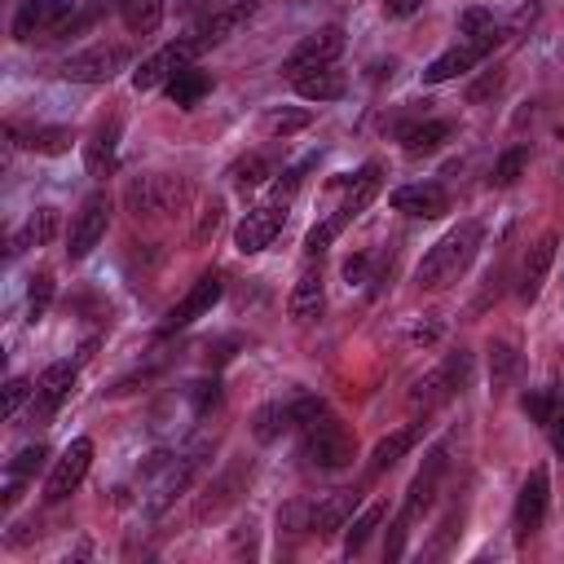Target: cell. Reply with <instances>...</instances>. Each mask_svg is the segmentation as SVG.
<instances>
[{"label":"cell","mask_w":564,"mask_h":564,"mask_svg":"<svg viewBox=\"0 0 564 564\" xmlns=\"http://www.w3.org/2000/svg\"><path fill=\"white\" fill-rule=\"evenodd\" d=\"M476 247H480V225H476V220H463L458 229H449V234L419 260V273H414L419 286H423V291H441V286L458 282V273L471 264Z\"/></svg>","instance_id":"obj_1"},{"label":"cell","mask_w":564,"mask_h":564,"mask_svg":"<svg viewBox=\"0 0 564 564\" xmlns=\"http://www.w3.org/2000/svg\"><path fill=\"white\" fill-rule=\"evenodd\" d=\"M352 454H357V441H352V432H348L339 419L317 414V419L304 427V458H308L313 467L339 471V467L352 463Z\"/></svg>","instance_id":"obj_2"},{"label":"cell","mask_w":564,"mask_h":564,"mask_svg":"<svg viewBox=\"0 0 564 564\" xmlns=\"http://www.w3.org/2000/svg\"><path fill=\"white\" fill-rule=\"evenodd\" d=\"M123 203L132 216H167L189 203V181L185 176H141V181H128Z\"/></svg>","instance_id":"obj_3"},{"label":"cell","mask_w":564,"mask_h":564,"mask_svg":"<svg viewBox=\"0 0 564 564\" xmlns=\"http://www.w3.org/2000/svg\"><path fill=\"white\" fill-rule=\"evenodd\" d=\"M467 375H471V357H467V352L445 357L436 370H427L423 379H414V388H410V405H414V410H432V405L449 401L454 392H463Z\"/></svg>","instance_id":"obj_4"},{"label":"cell","mask_w":564,"mask_h":564,"mask_svg":"<svg viewBox=\"0 0 564 564\" xmlns=\"http://www.w3.org/2000/svg\"><path fill=\"white\" fill-rule=\"evenodd\" d=\"M123 66H128V48L123 44H97V48H84V53L66 57L62 62V75L75 79V84H106Z\"/></svg>","instance_id":"obj_5"},{"label":"cell","mask_w":564,"mask_h":564,"mask_svg":"<svg viewBox=\"0 0 564 564\" xmlns=\"http://www.w3.org/2000/svg\"><path fill=\"white\" fill-rule=\"evenodd\" d=\"M106 225H110V194L97 189V194L84 198V207H79L75 220H70V238H66L70 247H66V256H70V260H84V256L101 242Z\"/></svg>","instance_id":"obj_6"},{"label":"cell","mask_w":564,"mask_h":564,"mask_svg":"<svg viewBox=\"0 0 564 564\" xmlns=\"http://www.w3.org/2000/svg\"><path fill=\"white\" fill-rule=\"evenodd\" d=\"M88 467H93V441H88V436H75V441L57 454V463H53V471H48V485H44V498H48V502H62L66 494H75L79 480L88 476Z\"/></svg>","instance_id":"obj_7"},{"label":"cell","mask_w":564,"mask_h":564,"mask_svg":"<svg viewBox=\"0 0 564 564\" xmlns=\"http://www.w3.org/2000/svg\"><path fill=\"white\" fill-rule=\"evenodd\" d=\"M546 502H551V480H546V467H533L529 471V480L520 485V494H516V542H529L538 529H542V520H546Z\"/></svg>","instance_id":"obj_8"},{"label":"cell","mask_w":564,"mask_h":564,"mask_svg":"<svg viewBox=\"0 0 564 564\" xmlns=\"http://www.w3.org/2000/svg\"><path fill=\"white\" fill-rule=\"evenodd\" d=\"M220 291H225V282H220V273H198V282L167 308V317H163V335H172V330H185L194 317H203V313H212V304L220 300Z\"/></svg>","instance_id":"obj_9"},{"label":"cell","mask_w":564,"mask_h":564,"mask_svg":"<svg viewBox=\"0 0 564 564\" xmlns=\"http://www.w3.org/2000/svg\"><path fill=\"white\" fill-rule=\"evenodd\" d=\"M344 53V26H322L313 35H304L291 53H286V75H300V70H317V66H330L335 57Z\"/></svg>","instance_id":"obj_10"},{"label":"cell","mask_w":564,"mask_h":564,"mask_svg":"<svg viewBox=\"0 0 564 564\" xmlns=\"http://www.w3.org/2000/svg\"><path fill=\"white\" fill-rule=\"evenodd\" d=\"M282 220H286V207H278V203H260V207H251V212L242 216V225L234 229V247H238L242 256L264 251V247L282 234Z\"/></svg>","instance_id":"obj_11"},{"label":"cell","mask_w":564,"mask_h":564,"mask_svg":"<svg viewBox=\"0 0 564 564\" xmlns=\"http://www.w3.org/2000/svg\"><path fill=\"white\" fill-rule=\"evenodd\" d=\"M194 53H198V48H194V40L163 44L159 53H150V57L141 62V70H132V84H137V88H159V84H167L176 70H185Z\"/></svg>","instance_id":"obj_12"},{"label":"cell","mask_w":564,"mask_h":564,"mask_svg":"<svg viewBox=\"0 0 564 564\" xmlns=\"http://www.w3.org/2000/svg\"><path fill=\"white\" fill-rule=\"evenodd\" d=\"M375 194H379V163H366L357 176H352V185H348V194H344V203L335 207V216H326V225H330V234H339V229H348L370 203H375Z\"/></svg>","instance_id":"obj_13"},{"label":"cell","mask_w":564,"mask_h":564,"mask_svg":"<svg viewBox=\"0 0 564 564\" xmlns=\"http://www.w3.org/2000/svg\"><path fill=\"white\" fill-rule=\"evenodd\" d=\"M256 18V4L251 0H238V4H229V9H216L212 18H203L198 22V31H194V48L203 53V48H212V44H225L238 26H247Z\"/></svg>","instance_id":"obj_14"},{"label":"cell","mask_w":564,"mask_h":564,"mask_svg":"<svg viewBox=\"0 0 564 564\" xmlns=\"http://www.w3.org/2000/svg\"><path fill=\"white\" fill-rule=\"evenodd\" d=\"M4 132H9V141H18L22 150H35V154H66L70 141H75V132L62 128V123H26V128L9 123Z\"/></svg>","instance_id":"obj_15"},{"label":"cell","mask_w":564,"mask_h":564,"mask_svg":"<svg viewBox=\"0 0 564 564\" xmlns=\"http://www.w3.org/2000/svg\"><path fill=\"white\" fill-rule=\"evenodd\" d=\"M441 471H445V449H432V454H427V463H423V471H419V476L410 480V489H405V507H401V520H405V524H410V520H419V516L432 507Z\"/></svg>","instance_id":"obj_16"},{"label":"cell","mask_w":564,"mask_h":564,"mask_svg":"<svg viewBox=\"0 0 564 564\" xmlns=\"http://www.w3.org/2000/svg\"><path fill=\"white\" fill-rule=\"evenodd\" d=\"M392 207L405 212V216H419V220H436V216L449 212V194L441 185H432V181L427 185H401L392 194Z\"/></svg>","instance_id":"obj_17"},{"label":"cell","mask_w":564,"mask_h":564,"mask_svg":"<svg viewBox=\"0 0 564 564\" xmlns=\"http://www.w3.org/2000/svg\"><path fill=\"white\" fill-rule=\"evenodd\" d=\"M555 247H560V234H555V229H551V234H542V238L529 247L524 269H520V300H524V304H529V300H538L542 278H546V269L555 264Z\"/></svg>","instance_id":"obj_18"},{"label":"cell","mask_w":564,"mask_h":564,"mask_svg":"<svg viewBox=\"0 0 564 564\" xmlns=\"http://www.w3.org/2000/svg\"><path fill=\"white\" fill-rule=\"evenodd\" d=\"M75 361H53L44 375H40V383H35V414H57V405L70 397V388H75Z\"/></svg>","instance_id":"obj_19"},{"label":"cell","mask_w":564,"mask_h":564,"mask_svg":"<svg viewBox=\"0 0 564 564\" xmlns=\"http://www.w3.org/2000/svg\"><path fill=\"white\" fill-rule=\"evenodd\" d=\"M352 507H357V494H352V489H335V494H326V498L313 507V516H308V533L330 538V533L348 529Z\"/></svg>","instance_id":"obj_20"},{"label":"cell","mask_w":564,"mask_h":564,"mask_svg":"<svg viewBox=\"0 0 564 564\" xmlns=\"http://www.w3.org/2000/svg\"><path fill=\"white\" fill-rule=\"evenodd\" d=\"M115 150H119V119L97 123L93 137L84 141V163L93 176H110L115 172Z\"/></svg>","instance_id":"obj_21"},{"label":"cell","mask_w":564,"mask_h":564,"mask_svg":"<svg viewBox=\"0 0 564 564\" xmlns=\"http://www.w3.org/2000/svg\"><path fill=\"white\" fill-rule=\"evenodd\" d=\"M322 304H326V291H322V269H313V264H308V269L295 278L286 308H291V317H295V322H313V317L322 313Z\"/></svg>","instance_id":"obj_22"},{"label":"cell","mask_w":564,"mask_h":564,"mask_svg":"<svg viewBox=\"0 0 564 564\" xmlns=\"http://www.w3.org/2000/svg\"><path fill=\"white\" fill-rule=\"evenodd\" d=\"M291 84H295V93L300 97H308V101H339L344 97V75L339 70H330V66H317V70H300V75H291Z\"/></svg>","instance_id":"obj_23"},{"label":"cell","mask_w":564,"mask_h":564,"mask_svg":"<svg viewBox=\"0 0 564 564\" xmlns=\"http://www.w3.org/2000/svg\"><path fill=\"white\" fill-rule=\"evenodd\" d=\"M53 13H57V4H53V0H22V9L13 13V40H22V44L44 40V35H48Z\"/></svg>","instance_id":"obj_24"},{"label":"cell","mask_w":564,"mask_h":564,"mask_svg":"<svg viewBox=\"0 0 564 564\" xmlns=\"http://www.w3.org/2000/svg\"><path fill=\"white\" fill-rule=\"evenodd\" d=\"M480 57H489V53H485V48H476V44H454V48H445V53L423 70V79H427V84H445V79H454V75L471 70Z\"/></svg>","instance_id":"obj_25"},{"label":"cell","mask_w":564,"mask_h":564,"mask_svg":"<svg viewBox=\"0 0 564 564\" xmlns=\"http://www.w3.org/2000/svg\"><path fill=\"white\" fill-rule=\"evenodd\" d=\"M419 436H423V423H405V427L388 432V436L375 445V454H370V471H388L397 458H405V454L419 445Z\"/></svg>","instance_id":"obj_26"},{"label":"cell","mask_w":564,"mask_h":564,"mask_svg":"<svg viewBox=\"0 0 564 564\" xmlns=\"http://www.w3.org/2000/svg\"><path fill=\"white\" fill-rule=\"evenodd\" d=\"M449 137H454V123H449V119H423V123H410V128L401 132V145H405V154H432V150H441Z\"/></svg>","instance_id":"obj_27"},{"label":"cell","mask_w":564,"mask_h":564,"mask_svg":"<svg viewBox=\"0 0 564 564\" xmlns=\"http://www.w3.org/2000/svg\"><path fill=\"white\" fill-rule=\"evenodd\" d=\"M458 31L467 35V44H476V48H485V53H494V44L507 35V31L494 22L489 9H463V13H458Z\"/></svg>","instance_id":"obj_28"},{"label":"cell","mask_w":564,"mask_h":564,"mask_svg":"<svg viewBox=\"0 0 564 564\" xmlns=\"http://www.w3.org/2000/svg\"><path fill=\"white\" fill-rule=\"evenodd\" d=\"M291 427H300V423H295V405H291V401H269V405H260V410H256V419H251L256 441H278V436H282V432H291Z\"/></svg>","instance_id":"obj_29"},{"label":"cell","mask_w":564,"mask_h":564,"mask_svg":"<svg viewBox=\"0 0 564 564\" xmlns=\"http://www.w3.org/2000/svg\"><path fill=\"white\" fill-rule=\"evenodd\" d=\"M247 476H251L247 467H229V471H225V476H220V480L207 489V498L198 502V520H207V516H220V511H225V507L238 498V489H242V480H247Z\"/></svg>","instance_id":"obj_30"},{"label":"cell","mask_w":564,"mask_h":564,"mask_svg":"<svg viewBox=\"0 0 564 564\" xmlns=\"http://www.w3.org/2000/svg\"><path fill=\"white\" fill-rule=\"evenodd\" d=\"M115 9L132 35H150L163 22V0H115Z\"/></svg>","instance_id":"obj_31"},{"label":"cell","mask_w":564,"mask_h":564,"mask_svg":"<svg viewBox=\"0 0 564 564\" xmlns=\"http://www.w3.org/2000/svg\"><path fill=\"white\" fill-rule=\"evenodd\" d=\"M207 93H212V79H207L203 70H194V66H185V70H176V75L167 79V97H172L181 110L198 106Z\"/></svg>","instance_id":"obj_32"},{"label":"cell","mask_w":564,"mask_h":564,"mask_svg":"<svg viewBox=\"0 0 564 564\" xmlns=\"http://www.w3.org/2000/svg\"><path fill=\"white\" fill-rule=\"evenodd\" d=\"M53 234H57V212L53 207H40L18 234H13V247L9 251H22V247H44V242H53Z\"/></svg>","instance_id":"obj_33"},{"label":"cell","mask_w":564,"mask_h":564,"mask_svg":"<svg viewBox=\"0 0 564 564\" xmlns=\"http://www.w3.org/2000/svg\"><path fill=\"white\" fill-rule=\"evenodd\" d=\"M229 176H234V185H242V189H251V185H264L269 176H273V159L269 154H242L234 167H229Z\"/></svg>","instance_id":"obj_34"},{"label":"cell","mask_w":564,"mask_h":564,"mask_svg":"<svg viewBox=\"0 0 564 564\" xmlns=\"http://www.w3.org/2000/svg\"><path fill=\"white\" fill-rule=\"evenodd\" d=\"M516 366H520L516 344H511V339H498V344L489 348V379H494V388H507L511 375H516Z\"/></svg>","instance_id":"obj_35"},{"label":"cell","mask_w":564,"mask_h":564,"mask_svg":"<svg viewBox=\"0 0 564 564\" xmlns=\"http://www.w3.org/2000/svg\"><path fill=\"white\" fill-rule=\"evenodd\" d=\"M379 520H383V502H370V507H366V511H361V516H357V520L348 524L344 551H348V555H357V551H361V546L370 542V533L379 529Z\"/></svg>","instance_id":"obj_36"},{"label":"cell","mask_w":564,"mask_h":564,"mask_svg":"<svg viewBox=\"0 0 564 564\" xmlns=\"http://www.w3.org/2000/svg\"><path fill=\"white\" fill-rule=\"evenodd\" d=\"M524 163H529V150H524V145H511V150H502V154H498V163H494L489 181H494L498 189H507V185H516V181H520Z\"/></svg>","instance_id":"obj_37"},{"label":"cell","mask_w":564,"mask_h":564,"mask_svg":"<svg viewBox=\"0 0 564 564\" xmlns=\"http://www.w3.org/2000/svg\"><path fill=\"white\" fill-rule=\"evenodd\" d=\"M220 225H225V198H207V207L198 212V225H194V247H207L216 234H220Z\"/></svg>","instance_id":"obj_38"},{"label":"cell","mask_w":564,"mask_h":564,"mask_svg":"<svg viewBox=\"0 0 564 564\" xmlns=\"http://www.w3.org/2000/svg\"><path fill=\"white\" fill-rule=\"evenodd\" d=\"M48 304H53V273L40 269V273L31 278V286H26V317L40 322V317L48 313Z\"/></svg>","instance_id":"obj_39"},{"label":"cell","mask_w":564,"mask_h":564,"mask_svg":"<svg viewBox=\"0 0 564 564\" xmlns=\"http://www.w3.org/2000/svg\"><path fill=\"white\" fill-rule=\"evenodd\" d=\"M520 405H524V414H529L533 423H542V427H546V423L555 419V410H560V397H555L551 388H533V392H524V397H520Z\"/></svg>","instance_id":"obj_40"},{"label":"cell","mask_w":564,"mask_h":564,"mask_svg":"<svg viewBox=\"0 0 564 564\" xmlns=\"http://www.w3.org/2000/svg\"><path fill=\"white\" fill-rule=\"evenodd\" d=\"M313 167V159H304V163H295V167H286L278 181H273V189H269V203H278V207H286L291 198H295V189H300V181H304V172Z\"/></svg>","instance_id":"obj_41"},{"label":"cell","mask_w":564,"mask_h":564,"mask_svg":"<svg viewBox=\"0 0 564 564\" xmlns=\"http://www.w3.org/2000/svg\"><path fill=\"white\" fill-rule=\"evenodd\" d=\"M308 110H269L264 115V132H273V137H286V132H300V128H308Z\"/></svg>","instance_id":"obj_42"},{"label":"cell","mask_w":564,"mask_h":564,"mask_svg":"<svg viewBox=\"0 0 564 564\" xmlns=\"http://www.w3.org/2000/svg\"><path fill=\"white\" fill-rule=\"evenodd\" d=\"M26 397H35V383H31V379H22V375H18V379H9V383H4V419H13V414L22 410V401H26Z\"/></svg>","instance_id":"obj_43"},{"label":"cell","mask_w":564,"mask_h":564,"mask_svg":"<svg viewBox=\"0 0 564 564\" xmlns=\"http://www.w3.org/2000/svg\"><path fill=\"white\" fill-rule=\"evenodd\" d=\"M44 458H48V449H44V445H26V449H22L18 458H13V467H9V471H13L18 480H22V476L40 471V467H44Z\"/></svg>","instance_id":"obj_44"},{"label":"cell","mask_w":564,"mask_h":564,"mask_svg":"<svg viewBox=\"0 0 564 564\" xmlns=\"http://www.w3.org/2000/svg\"><path fill=\"white\" fill-rule=\"evenodd\" d=\"M308 516H313V507H308V502H291V507H282V511H278V524H282V529H291V533H300V529H308Z\"/></svg>","instance_id":"obj_45"},{"label":"cell","mask_w":564,"mask_h":564,"mask_svg":"<svg viewBox=\"0 0 564 564\" xmlns=\"http://www.w3.org/2000/svg\"><path fill=\"white\" fill-rule=\"evenodd\" d=\"M498 88H502V75H494V70H489L485 79H476V84L467 88V101H471V106H480V101H485V97H494Z\"/></svg>","instance_id":"obj_46"},{"label":"cell","mask_w":564,"mask_h":564,"mask_svg":"<svg viewBox=\"0 0 564 564\" xmlns=\"http://www.w3.org/2000/svg\"><path fill=\"white\" fill-rule=\"evenodd\" d=\"M216 401H220V383H216V379H212V383H194V410H198V414H207Z\"/></svg>","instance_id":"obj_47"},{"label":"cell","mask_w":564,"mask_h":564,"mask_svg":"<svg viewBox=\"0 0 564 564\" xmlns=\"http://www.w3.org/2000/svg\"><path fill=\"white\" fill-rule=\"evenodd\" d=\"M546 432H551V449H555V454L564 458V405L555 410V419L546 423Z\"/></svg>","instance_id":"obj_48"},{"label":"cell","mask_w":564,"mask_h":564,"mask_svg":"<svg viewBox=\"0 0 564 564\" xmlns=\"http://www.w3.org/2000/svg\"><path fill=\"white\" fill-rule=\"evenodd\" d=\"M383 9H388V18H410L419 9V0H388Z\"/></svg>","instance_id":"obj_49"}]
</instances>
